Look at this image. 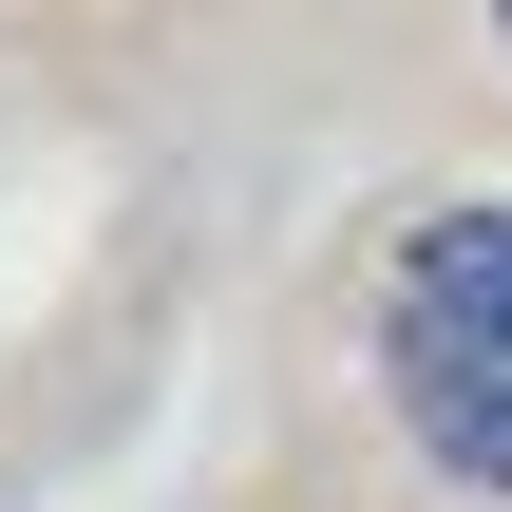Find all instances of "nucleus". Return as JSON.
<instances>
[{
	"label": "nucleus",
	"mask_w": 512,
	"mask_h": 512,
	"mask_svg": "<svg viewBox=\"0 0 512 512\" xmlns=\"http://www.w3.org/2000/svg\"><path fill=\"white\" fill-rule=\"evenodd\" d=\"M494 19H512V0H494Z\"/></svg>",
	"instance_id": "nucleus-2"
},
{
	"label": "nucleus",
	"mask_w": 512,
	"mask_h": 512,
	"mask_svg": "<svg viewBox=\"0 0 512 512\" xmlns=\"http://www.w3.org/2000/svg\"><path fill=\"white\" fill-rule=\"evenodd\" d=\"M380 380L437 475L512 494V209H437L380 266Z\"/></svg>",
	"instance_id": "nucleus-1"
}]
</instances>
